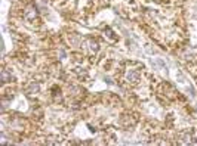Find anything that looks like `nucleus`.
<instances>
[{"label": "nucleus", "mask_w": 197, "mask_h": 146, "mask_svg": "<svg viewBox=\"0 0 197 146\" xmlns=\"http://www.w3.org/2000/svg\"><path fill=\"white\" fill-rule=\"evenodd\" d=\"M25 18L28 19V21H34L36 18H37V10H36V7L33 6V4H30L28 7H27V10H25Z\"/></svg>", "instance_id": "nucleus-1"}, {"label": "nucleus", "mask_w": 197, "mask_h": 146, "mask_svg": "<svg viewBox=\"0 0 197 146\" xmlns=\"http://www.w3.org/2000/svg\"><path fill=\"white\" fill-rule=\"evenodd\" d=\"M127 81L129 83H136L138 81V78H139V73L138 71H133V70H130L129 73H127Z\"/></svg>", "instance_id": "nucleus-2"}, {"label": "nucleus", "mask_w": 197, "mask_h": 146, "mask_svg": "<svg viewBox=\"0 0 197 146\" xmlns=\"http://www.w3.org/2000/svg\"><path fill=\"white\" fill-rule=\"evenodd\" d=\"M89 46H90V52H92V53H96L98 49H99V46H98V43H96L95 40H90V41H89Z\"/></svg>", "instance_id": "nucleus-3"}, {"label": "nucleus", "mask_w": 197, "mask_h": 146, "mask_svg": "<svg viewBox=\"0 0 197 146\" xmlns=\"http://www.w3.org/2000/svg\"><path fill=\"white\" fill-rule=\"evenodd\" d=\"M1 78H3V81L6 83V81H9V80H10V75L7 74V71H3V73H1Z\"/></svg>", "instance_id": "nucleus-4"}, {"label": "nucleus", "mask_w": 197, "mask_h": 146, "mask_svg": "<svg viewBox=\"0 0 197 146\" xmlns=\"http://www.w3.org/2000/svg\"><path fill=\"white\" fill-rule=\"evenodd\" d=\"M39 84H33V86H31V87H30V90H31V92H30V93H37V92H39Z\"/></svg>", "instance_id": "nucleus-5"}]
</instances>
